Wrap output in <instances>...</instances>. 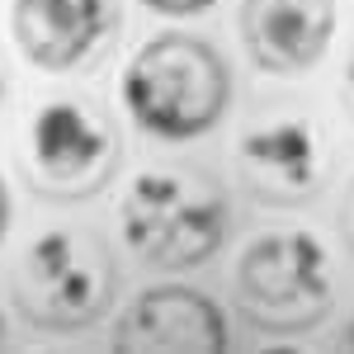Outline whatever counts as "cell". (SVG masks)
<instances>
[{
    "label": "cell",
    "instance_id": "8fae6325",
    "mask_svg": "<svg viewBox=\"0 0 354 354\" xmlns=\"http://www.w3.org/2000/svg\"><path fill=\"white\" fill-rule=\"evenodd\" d=\"M340 227H345V241H350V250H354V189H350V198H345V213H340Z\"/></svg>",
    "mask_w": 354,
    "mask_h": 354
},
{
    "label": "cell",
    "instance_id": "4fadbf2b",
    "mask_svg": "<svg viewBox=\"0 0 354 354\" xmlns=\"http://www.w3.org/2000/svg\"><path fill=\"white\" fill-rule=\"evenodd\" d=\"M5 227H10V194H5V180H0V236H5Z\"/></svg>",
    "mask_w": 354,
    "mask_h": 354
},
{
    "label": "cell",
    "instance_id": "30bf717a",
    "mask_svg": "<svg viewBox=\"0 0 354 354\" xmlns=\"http://www.w3.org/2000/svg\"><path fill=\"white\" fill-rule=\"evenodd\" d=\"M147 10H156V15H175V19H185V15H203L208 5H218V0H142Z\"/></svg>",
    "mask_w": 354,
    "mask_h": 354
},
{
    "label": "cell",
    "instance_id": "7a4b0ae2",
    "mask_svg": "<svg viewBox=\"0 0 354 354\" xmlns=\"http://www.w3.org/2000/svg\"><path fill=\"white\" fill-rule=\"evenodd\" d=\"M227 198L218 180L194 165H151L137 170L118 227L133 255L156 270H194L213 260L227 241Z\"/></svg>",
    "mask_w": 354,
    "mask_h": 354
},
{
    "label": "cell",
    "instance_id": "52a82bcc",
    "mask_svg": "<svg viewBox=\"0 0 354 354\" xmlns=\"http://www.w3.org/2000/svg\"><path fill=\"white\" fill-rule=\"evenodd\" d=\"M15 48L38 71H76L104 53L118 33L113 0H15Z\"/></svg>",
    "mask_w": 354,
    "mask_h": 354
},
{
    "label": "cell",
    "instance_id": "9c48e42d",
    "mask_svg": "<svg viewBox=\"0 0 354 354\" xmlns=\"http://www.w3.org/2000/svg\"><path fill=\"white\" fill-rule=\"evenodd\" d=\"M118 350H227V317L189 283H156L137 293L113 326Z\"/></svg>",
    "mask_w": 354,
    "mask_h": 354
},
{
    "label": "cell",
    "instance_id": "6da1fadb",
    "mask_svg": "<svg viewBox=\"0 0 354 354\" xmlns=\"http://www.w3.org/2000/svg\"><path fill=\"white\" fill-rule=\"evenodd\" d=\"M232 100V71L208 38L156 33L123 71V104L142 133L161 142H194L213 133Z\"/></svg>",
    "mask_w": 354,
    "mask_h": 354
},
{
    "label": "cell",
    "instance_id": "277c9868",
    "mask_svg": "<svg viewBox=\"0 0 354 354\" xmlns=\"http://www.w3.org/2000/svg\"><path fill=\"white\" fill-rule=\"evenodd\" d=\"M232 298L245 326L302 335L330 312V255L312 232H260L236 260Z\"/></svg>",
    "mask_w": 354,
    "mask_h": 354
},
{
    "label": "cell",
    "instance_id": "9a60e30c",
    "mask_svg": "<svg viewBox=\"0 0 354 354\" xmlns=\"http://www.w3.org/2000/svg\"><path fill=\"white\" fill-rule=\"evenodd\" d=\"M0 109H5V76H0Z\"/></svg>",
    "mask_w": 354,
    "mask_h": 354
},
{
    "label": "cell",
    "instance_id": "5bb4252c",
    "mask_svg": "<svg viewBox=\"0 0 354 354\" xmlns=\"http://www.w3.org/2000/svg\"><path fill=\"white\" fill-rule=\"evenodd\" d=\"M340 345H354V322L345 326V335H340Z\"/></svg>",
    "mask_w": 354,
    "mask_h": 354
},
{
    "label": "cell",
    "instance_id": "8992f818",
    "mask_svg": "<svg viewBox=\"0 0 354 354\" xmlns=\"http://www.w3.org/2000/svg\"><path fill=\"white\" fill-rule=\"evenodd\" d=\"M236 175L241 189L265 208H307L326 185L322 137L302 118L260 123L236 142Z\"/></svg>",
    "mask_w": 354,
    "mask_h": 354
},
{
    "label": "cell",
    "instance_id": "7c38bea8",
    "mask_svg": "<svg viewBox=\"0 0 354 354\" xmlns=\"http://www.w3.org/2000/svg\"><path fill=\"white\" fill-rule=\"evenodd\" d=\"M345 109L354 113V57L345 62Z\"/></svg>",
    "mask_w": 354,
    "mask_h": 354
},
{
    "label": "cell",
    "instance_id": "5b68a950",
    "mask_svg": "<svg viewBox=\"0 0 354 354\" xmlns=\"http://www.w3.org/2000/svg\"><path fill=\"white\" fill-rule=\"evenodd\" d=\"M123 142L109 113L85 100H48L24 137V185L53 203H81L109 189Z\"/></svg>",
    "mask_w": 354,
    "mask_h": 354
},
{
    "label": "cell",
    "instance_id": "ba28073f",
    "mask_svg": "<svg viewBox=\"0 0 354 354\" xmlns=\"http://www.w3.org/2000/svg\"><path fill=\"white\" fill-rule=\"evenodd\" d=\"M241 48L270 76L317 66L335 33V0H241Z\"/></svg>",
    "mask_w": 354,
    "mask_h": 354
},
{
    "label": "cell",
    "instance_id": "2e32d148",
    "mask_svg": "<svg viewBox=\"0 0 354 354\" xmlns=\"http://www.w3.org/2000/svg\"><path fill=\"white\" fill-rule=\"evenodd\" d=\"M0 345H5V322H0Z\"/></svg>",
    "mask_w": 354,
    "mask_h": 354
},
{
    "label": "cell",
    "instance_id": "3957f363",
    "mask_svg": "<svg viewBox=\"0 0 354 354\" xmlns=\"http://www.w3.org/2000/svg\"><path fill=\"white\" fill-rule=\"evenodd\" d=\"M10 298L33 330H53V335L85 330L118 298L113 255L104 250V241H95L85 232L53 227L19 255Z\"/></svg>",
    "mask_w": 354,
    "mask_h": 354
}]
</instances>
